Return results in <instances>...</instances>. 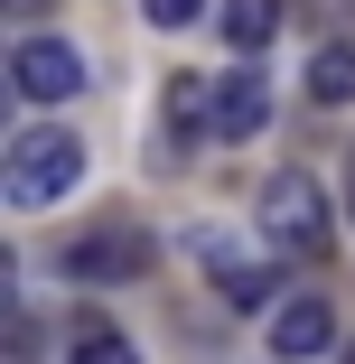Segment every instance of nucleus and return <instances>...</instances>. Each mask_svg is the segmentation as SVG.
<instances>
[{
	"mask_svg": "<svg viewBox=\"0 0 355 364\" xmlns=\"http://www.w3.org/2000/svg\"><path fill=\"white\" fill-rule=\"evenodd\" d=\"M337 364H355V346H337Z\"/></svg>",
	"mask_w": 355,
	"mask_h": 364,
	"instance_id": "obj_15",
	"label": "nucleus"
},
{
	"mask_svg": "<svg viewBox=\"0 0 355 364\" xmlns=\"http://www.w3.org/2000/svg\"><path fill=\"white\" fill-rule=\"evenodd\" d=\"M65 271L75 280H140L150 271V243H140L131 225H103V234H85L75 252H65Z\"/></svg>",
	"mask_w": 355,
	"mask_h": 364,
	"instance_id": "obj_5",
	"label": "nucleus"
},
{
	"mask_svg": "<svg viewBox=\"0 0 355 364\" xmlns=\"http://www.w3.org/2000/svg\"><path fill=\"white\" fill-rule=\"evenodd\" d=\"M309 94L318 103H355V47H318L309 56Z\"/></svg>",
	"mask_w": 355,
	"mask_h": 364,
	"instance_id": "obj_9",
	"label": "nucleus"
},
{
	"mask_svg": "<svg viewBox=\"0 0 355 364\" xmlns=\"http://www.w3.org/2000/svg\"><path fill=\"white\" fill-rule=\"evenodd\" d=\"M75 364H140V355H131V336H112V327H75Z\"/></svg>",
	"mask_w": 355,
	"mask_h": 364,
	"instance_id": "obj_10",
	"label": "nucleus"
},
{
	"mask_svg": "<svg viewBox=\"0 0 355 364\" xmlns=\"http://www.w3.org/2000/svg\"><path fill=\"white\" fill-rule=\"evenodd\" d=\"M10 10H19V19H38V10H47V0H10Z\"/></svg>",
	"mask_w": 355,
	"mask_h": 364,
	"instance_id": "obj_13",
	"label": "nucleus"
},
{
	"mask_svg": "<svg viewBox=\"0 0 355 364\" xmlns=\"http://www.w3.org/2000/svg\"><path fill=\"white\" fill-rule=\"evenodd\" d=\"M327 346H337V309L318 299V289H300V299L271 309V355H280V364H309V355H327Z\"/></svg>",
	"mask_w": 355,
	"mask_h": 364,
	"instance_id": "obj_4",
	"label": "nucleus"
},
{
	"mask_svg": "<svg viewBox=\"0 0 355 364\" xmlns=\"http://www.w3.org/2000/svg\"><path fill=\"white\" fill-rule=\"evenodd\" d=\"M346 205H355V150H346Z\"/></svg>",
	"mask_w": 355,
	"mask_h": 364,
	"instance_id": "obj_14",
	"label": "nucleus"
},
{
	"mask_svg": "<svg viewBox=\"0 0 355 364\" xmlns=\"http://www.w3.org/2000/svg\"><path fill=\"white\" fill-rule=\"evenodd\" d=\"M271 122V85H262V65L243 56L234 75H216V140H253Z\"/></svg>",
	"mask_w": 355,
	"mask_h": 364,
	"instance_id": "obj_6",
	"label": "nucleus"
},
{
	"mask_svg": "<svg viewBox=\"0 0 355 364\" xmlns=\"http://www.w3.org/2000/svg\"><path fill=\"white\" fill-rule=\"evenodd\" d=\"M216 289H225V299H262V289H271V271H253V262L216 252Z\"/></svg>",
	"mask_w": 355,
	"mask_h": 364,
	"instance_id": "obj_11",
	"label": "nucleus"
},
{
	"mask_svg": "<svg viewBox=\"0 0 355 364\" xmlns=\"http://www.w3.org/2000/svg\"><path fill=\"white\" fill-rule=\"evenodd\" d=\"M75 178H85V140L65 131V122H28L19 140H10V159H0V196L10 205H56V196H75Z\"/></svg>",
	"mask_w": 355,
	"mask_h": 364,
	"instance_id": "obj_1",
	"label": "nucleus"
},
{
	"mask_svg": "<svg viewBox=\"0 0 355 364\" xmlns=\"http://www.w3.org/2000/svg\"><path fill=\"white\" fill-rule=\"evenodd\" d=\"M169 140H216V85H196V75L169 85Z\"/></svg>",
	"mask_w": 355,
	"mask_h": 364,
	"instance_id": "obj_7",
	"label": "nucleus"
},
{
	"mask_svg": "<svg viewBox=\"0 0 355 364\" xmlns=\"http://www.w3.org/2000/svg\"><path fill=\"white\" fill-rule=\"evenodd\" d=\"M262 234H271V252H327V196L300 168H280L262 187Z\"/></svg>",
	"mask_w": 355,
	"mask_h": 364,
	"instance_id": "obj_2",
	"label": "nucleus"
},
{
	"mask_svg": "<svg viewBox=\"0 0 355 364\" xmlns=\"http://www.w3.org/2000/svg\"><path fill=\"white\" fill-rule=\"evenodd\" d=\"M196 10H206V0H150V19H159V28H187Z\"/></svg>",
	"mask_w": 355,
	"mask_h": 364,
	"instance_id": "obj_12",
	"label": "nucleus"
},
{
	"mask_svg": "<svg viewBox=\"0 0 355 364\" xmlns=\"http://www.w3.org/2000/svg\"><path fill=\"white\" fill-rule=\"evenodd\" d=\"M271 28H280V0H225V47L262 56V47H271Z\"/></svg>",
	"mask_w": 355,
	"mask_h": 364,
	"instance_id": "obj_8",
	"label": "nucleus"
},
{
	"mask_svg": "<svg viewBox=\"0 0 355 364\" xmlns=\"http://www.w3.org/2000/svg\"><path fill=\"white\" fill-rule=\"evenodd\" d=\"M10 85H19L28 103H75L85 56L65 47V38H19V47H10Z\"/></svg>",
	"mask_w": 355,
	"mask_h": 364,
	"instance_id": "obj_3",
	"label": "nucleus"
}]
</instances>
